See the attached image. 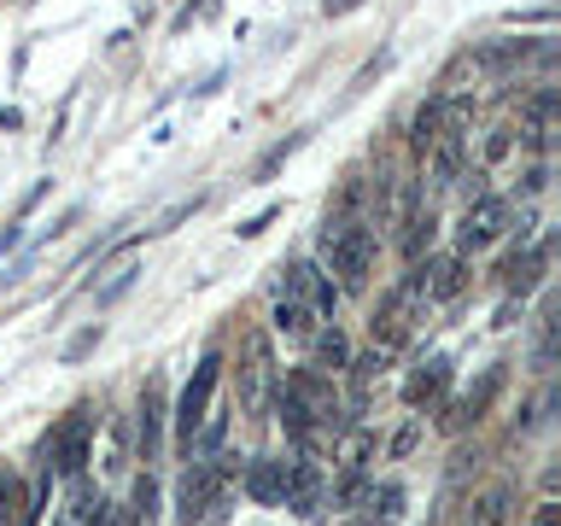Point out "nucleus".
Segmentation results:
<instances>
[{
    "mask_svg": "<svg viewBox=\"0 0 561 526\" xmlns=\"http://www.w3.org/2000/svg\"><path fill=\"white\" fill-rule=\"evenodd\" d=\"M316 245H322V270L340 275V287H363L368 270H375L380 235H375V222H363V217H328Z\"/></svg>",
    "mask_w": 561,
    "mask_h": 526,
    "instance_id": "1",
    "label": "nucleus"
},
{
    "mask_svg": "<svg viewBox=\"0 0 561 526\" xmlns=\"http://www.w3.org/2000/svg\"><path fill=\"white\" fill-rule=\"evenodd\" d=\"M88 438H94V410L88 403H77L59 427L47 433V480H65V485H77L82 480V468H88Z\"/></svg>",
    "mask_w": 561,
    "mask_h": 526,
    "instance_id": "2",
    "label": "nucleus"
},
{
    "mask_svg": "<svg viewBox=\"0 0 561 526\" xmlns=\"http://www.w3.org/2000/svg\"><path fill=\"white\" fill-rule=\"evenodd\" d=\"M217 380H222V351L210 345L199 357V368H193V380L182 386V398H175V415H170L175 421V445H182V450H193V433H199L210 398H217Z\"/></svg>",
    "mask_w": 561,
    "mask_h": 526,
    "instance_id": "3",
    "label": "nucleus"
},
{
    "mask_svg": "<svg viewBox=\"0 0 561 526\" xmlns=\"http://www.w3.org/2000/svg\"><path fill=\"white\" fill-rule=\"evenodd\" d=\"M508 199H497V193H480V199H468L462 222H456V258H480L491 252L503 235H508Z\"/></svg>",
    "mask_w": 561,
    "mask_h": 526,
    "instance_id": "4",
    "label": "nucleus"
},
{
    "mask_svg": "<svg viewBox=\"0 0 561 526\" xmlns=\"http://www.w3.org/2000/svg\"><path fill=\"white\" fill-rule=\"evenodd\" d=\"M368 456H375V433L368 427H345L340 433V445H333V473H340V491H333V503L351 508L363 498V473H368Z\"/></svg>",
    "mask_w": 561,
    "mask_h": 526,
    "instance_id": "5",
    "label": "nucleus"
},
{
    "mask_svg": "<svg viewBox=\"0 0 561 526\" xmlns=\"http://www.w3.org/2000/svg\"><path fill=\"white\" fill-rule=\"evenodd\" d=\"M280 275H287V287H280V293H287V298H298V305H305V310L316 316V322L340 310V287H333V275H328L316 258H293Z\"/></svg>",
    "mask_w": 561,
    "mask_h": 526,
    "instance_id": "6",
    "label": "nucleus"
},
{
    "mask_svg": "<svg viewBox=\"0 0 561 526\" xmlns=\"http://www.w3.org/2000/svg\"><path fill=\"white\" fill-rule=\"evenodd\" d=\"M322 491H328V480H322V468H316V456L298 450L293 462H280V503H287L298 521L322 515Z\"/></svg>",
    "mask_w": 561,
    "mask_h": 526,
    "instance_id": "7",
    "label": "nucleus"
},
{
    "mask_svg": "<svg viewBox=\"0 0 561 526\" xmlns=\"http://www.w3.org/2000/svg\"><path fill=\"white\" fill-rule=\"evenodd\" d=\"M164 380H147L140 386V403H135V450L140 462H158V450H164Z\"/></svg>",
    "mask_w": 561,
    "mask_h": 526,
    "instance_id": "8",
    "label": "nucleus"
},
{
    "mask_svg": "<svg viewBox=\"0 0 561 526\" xmlns=\"http://www.w3.org/2000/svg\"><path fill=\"white\" fill-rule=\"evenodd\" d=\"M503 380H508V375H503V363H497V368H485V375L473 380L462 398H456V403H445V415H438V427H445V433H462V427H473V421H480V415L491 410V398L503 392Z\"/></svg>",
    "mask_w": 561,
    "mask_h": 526,
    "instance_id": "9",
    "label": "nucleus"
},
{
    "mask_svg": "<svg viewBox=\"0 0 561 526\" xmlns=\"http://www.w3.org/2000/svg\"><path fill=\"white\" fill-rule=\"evenodd\" d=\"M415 310H421V305L410 298V287L398 281V287L375 305V316H368V322H375V345H380V351H398L403 340H410V316H415Z\"/></svg>",
    "mask_w": 561,
    "mask_h": 526,
    "instance_id": "10",
    "label": "nucleus"
},
{
    "mask_svg": "<svg viewBox=\"0 0 561 526\" xmlns=\"http://www.w3.org/2000/svg\"><path fill=\"white\" fill-rule=\"evenodd\" d=\"M310 368H316V375H340V368H351V340H345V328L340 322H328V328H316L310 333Z\"/></svg>",
    "mask_w": 561,
    "mask_h": 526,
    "instance_id": "11",
    "label": "nucleus"
},
{
    "mask_svg": "<svg viewBox=\"0 0 561 526\" xmlns=\"http://www.w3.org/2000/svg\"><path fill=\"white\" fill-rule=\"evenodd\" d=\"M445 386H450V357H427L410 380H403V403H410V410L438 403V398H445Z\"/></svg>",
    "mask_w": 561,
    "mask_h": 526,
    "instance_id": "12",
    "label": "nucleus"
},
{
    "mask_svg": "<svg viewBox=\"0 0 561 526\" xmlns=\"http://www.w3.org/2000/svg\"><path fill=\"white\" fill-rule=\"evenodd\" d=\"M468 526H515V485H485L468 503Z\"/></svg>",
    "mask_w": 561,
    "mask_h": 526,
    "instance_id": "13",
    "label": "nucleus"
},
{
    "mask_svg": "<svg viewBox=\"0 0 561 526\" xmlns=\"http://www.w3.org/2000/svg\"><path fill=\"white\" fill-rule=\"evenodd\" d=\"M270 328L280 333V340H293V345H310V333H316V316H310L305 305H298V298H287V293H275Z\"/></svg>",
    "mask_w": 561,
    "mask_h": 526,
    "instance_id": "14",
    "label": "nucleus"
},
{
    "mask_svg": "<svg viewBox=\"0 0 561 526\" xmlns=\"http://www.w3.org/2000/svg\"><path fill=\"white\" fill-rule=\"evenodd\" d=\"M245 498L263 503V508L280 503V462H275V456H257V462L245 468Z\"/></svg>",
    "mask_w": 561,
    "mask_h": 526,
    "instance_id": "15",
    "label": "nucleus"
},
{
    "mask_svg": "<svg viewBox=\"0 0 561 526\" xmlns=\"http://www.w3.org/2000/svg\"><path fill=\"white\" fill-rule=\"evenodd\" d=\"M123 515H129V526H158V480L152 473H140L129 485V508Z\"/></svg>",
    "mask_w": 561,
    "mask_h": 526,
    "instance_id": "16",
    "label": "nucleus"
},
{
    "mask_svg": "<svg viewBox=\"0 0 561 526\" xmlns=\"http://www.w3.org/2000/svg\"><path fill=\"white\" fill-rule=\"evenodd\" d=\"M438 135H445V105H438V100H427V105L415 112V123H410V140H415V152L427 158V147H433Z\"/></svg>",
    "mask_w": 561,
    "mask_h": 526,
    "instance_id": "17",
    "label": "nucleus"
},
{
    "mask_svg": "<svg viewBox=\"0 0 561 526\" xmlns=\"http://www.w3.org/2000/svg\"><path fill=\"white\" fill-rule=\"evenodd\" d=\"M0 526H24V480L0 468Z\"/></svg>",
    "mask_w": 561,
    "mask_h": 526,
    "instance_id": "18",
    "label": "nucleus"
},
{
    "mask_svg": "<svg viewBox=\"0 0 561 526\" xmlns=\"http://www.w3.org/2000/svg\"><path fill=\"white\" fill-rule=\"evenodd\" d=\"M298 147H305V135H287V140H275V147H270V152H263V158H257V170H252V182H270V175H275L280 164H287V158H293Z\"/></svg>",
    "mask_w": 561,
    "mask_h": 526,
    "instance_id": "19",
    "label": "nucleus"
},
{
    "mask_svg": "<svg viewBox=\"0 0 561 526\" xmlns=\"http://www.w3.org/2000/svg\"><path fill=\"white\" fill-rule=\"evenodd\" d=\"M368 521H375V526H398L403 521V485L398 480L375 491V515H368Z\"/></svg>",
    "mask_w": 561,
    "mask_h": 526,
    "instance_id": "20",
    "label": "nucleus"
},
{
    "mask_svg": "<svg viewBox=\"0 0 561 526\" xmlns=\"http://www.w3.org/2000/svg\"><path fill=\"white\" fill-rule=\"evenodd\" d=\"M275 217H280V205H263L257 217H245V222H240V240H257V235H263V228H270Z\"/></svg>",
    "mask_w": 561,
    "mask_h": 526,
    "instance_id": "21",
    "label": "nucleus"
},
{
    "mask_svg": "<svg viewBox=\"0 0 561 526\" xmlns=\"http://www.w3.org/2000/svg\"><path fill=\"white\" fill-rule=\"evenodd\" d=\"M94 345H100V328H88V333H77V340L65 345V363H82V357H88V351H94Z\"/></svg>",
    "mask_w": 561,
    "mask_h": 526,
    "instance_id": "22",
    "label": "nucleus"
},
{
    "mask_svg": "<svg viewBox=\"0 0 561 526\" xmlns=\"http://www.w3.org/2000/svg\"><path fill=\"white\" fill-rule=\"evenodd\" d=\"M533 526H561V503H556V498H543V503L533 508Z\"/></svg>",
    "mask_w": 561,
    "mask_h": 526,
    "instance_id": "23",
    "label": "nucleus"
},
{
    "mask_svg": "<svg viewBox=\"0 0 561 526\" xmlns=\"http://www.w3.org/2000/svg\"><path fill=\"white\" fill-rule=\"evenodd\" d=\"M357 7H363V0H322L328 18H345V12H357Z\"/></svg>",
    "mask_w": 561,
    "mask_h": 526,
    "instance_id": "24",
    "label": "nucleus"
}]
</instances>
